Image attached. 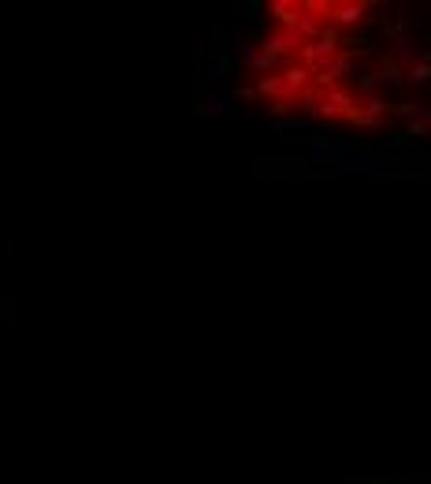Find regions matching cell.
I'll return each instance as SVG.
<instances>
[]
</instances>
